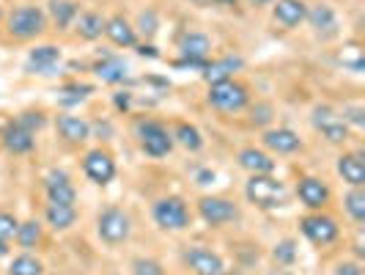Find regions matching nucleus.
I'll use <instances>...</instances> for the list:
<instances>
[{
    "instance_id": "obj_1",
    "label": "nucleus",
    "mask_w": 365,
    "mask_h": 275,
    "mask_svg": "<svg viewBox=\"0 0 365 275\" xmlns=\"http://www.w3.org/2000/svg\"><path fill=\"white\" fill-rule=\"evenodd\" d=\"M6 34L17 41H34L47 34V14L38 6H17L6 14Z\"/></svg>"
},
{
    "instance_id": "obj_2",
    "label": "nucleus",
    "mask_w": 365,
    "mask_h": 275,
    "mask_svg": "<svg viewBox=\"0 0 365 275\" xmlns=\"http://www.w3.org/2000/svg\"><path fill=\"white\" fill-rule=\"evenodd\" d=\"M245 196L253 206L264 209V212H272V209H280L286 204V184L274 174H256L245 184Z\"/></svg>"
},
{
    "instance_id": "obj_3",
    "label": "nucleus",
    "mask_w": 365,
    "mask_h": 275,
    "mask_svg": "<svg viewBox=\"0 0 365 275\" xmlns=\"http://www.w3.org/2000/svg\"><path fill=\"white\" fill-rule=\"evenodd\" d=\"M206 102L220 113H239L250 105V89L239 80H222V83H212Z\"/></svg>"
},
{
    "instance_id": "obj_4",
    "label": "nucleus",
    "mask_w": 365,
    "mask_h": 275,
    "mask_svg": "<svg viewBox=\"0 0 365 275\" xmlns=\"http://www.w3.org/2000/svg\"><path fill=\"white\" fill-rule=\"evenodd\" d=\"M135 132H138V144L146 151L148 157L160 160V157H168L173 151V135L168 132L163 121H154V119H140L135 124Z\"/></svg>"
},
{
    "instance_id": "obj_5",
    "label": "nucleus",
    "mask_w": 365,
    "mask_h": 275,
    "mask_svg": "<svg viewBox=\"0 0 365 275\" xmlns=\"http://www.w3.org/2000/svg\"><path fill=\"white\" fill-rule=\"evenodd\" d=\"M96 234L105 245H121L132 234V218L121 206H105L96 215Z\"/></svg>"
},
{
    "instance_id": "obj_6",
    "label": "nucleus",
    "mask_w": 365,
    "mask_h": 275,
    "mask_svg": "<svg viewBox=\"0 0 365 275\" xmlns=\"http://www.w3.org/2000/svg\"><path fill=\"white\" fill-rule=\"evenodd\" d=\"M151 218L163 231H184L190 226V209H187V201L179 196H165L154 201Z\"/></svg>"
},
{
    "instance_id": "obj_7",
    "label": "nucleus",
    "mask_w": 365,
    "mask_h": 275,
    "mask_svg": "<svg viewBox=\"0 0 365 275\" xmlns=\"http://www.w3.org/2000/svg\"><path fill=\"white\" fill-rule=\"evenodd\" d=\"M299 231L316 248H327V245H332L335 239L341 237L338 220L332 218V215H327V212H311V215L299 218Z\"/></svg>"
},
{
    "instance_id": "obj_8",
    "label": "nucleus",
    "mask_w": 365,
    "mask_h": 275,
    "mask_svg": "<svg viewBox=\"0 0 365 275\" xmlns=\"http://www.w3.org/2000/svg\"><path fill=\"white\" fill-rule=\"evenodd\" d=\"M311 124L316 132H322V138H324L327 144H332V146H344L349 141V135H351V127H349L346 121L329 108V105L313 108Z\"/></svg>"
},
{
    "instance_id": "obj_9",
    "label": "nucleus",
    "mask_w": 365,
    "mask_h": 275,
    "mask_svg": "<svg viewBox=\"0 0 365 275\" xmlns=\"http://www.w3.org/2000/svg\"><path fill=\"white\" fill-rule=\"evenodd\" d=\"M198 215L206 226L212 229H220L225 223H234L239 218V206L222 196H201L198 199Z\"/></svg>"
},
{
    "instance_id": "obj_10",
    "label": "nucleus",
    "mask_w": 365,
    "mask_h": 275,
    "mask_svg": "<svg viewBox=\"0 0 365 275\" xmlns=\"http://www.w3.org/2000/svg\"><path fill=\"white\" fill-rule=\"evenodd\" d=\"M297 199L305 204L311 212H324L332 201V190L319 176H299L297 182Z\"/></svg>"
},
{
    "instance_id": "obj_11",
    "label": "nucleus",
    "mask_w": 365,
    "mask_h": 275,
    "mask_svg": "<svg viewBox=\"0 0 365 275\" xmlns=\"http://www.w3.org/2000/svg\"><path fill=\"white\" fill-rule=\"evenodd\" d=\"M83 171H86V176L91 179L93 184H99V187H105L115 179V160H113V154L105 151V149H91V151H86V157H83Z\"/></svg>"
},
{
    "instance_id": "obj_12",
    "label": "nucleus",
    "mask_w": 365,
    "mask_h": 275,
    "mask_svg": "<svg viewBox=\"0 0 365 275\" xmlns=\"http://www.w3.org/2000/svg\"><path fill=\"white\" fill-rule=\"evenodd\" d=\"M182 259L192 275H225V264H222L220 254H215L212 248L190 245Z\"/></svg>"
},
{
    "instance_id": "obj_13",
    "label": "nucleus",
    "mask_w": 365,
    "mask_h": 275,
    "mask_svg": "<svg viewBox=\"0 0 365 275\" xmlns=\"http://www.w3.org/2000/svg\"><path fill=\"white\" fill-rule=\"evenodd\" d=\"M44 193H47L50 204H66V206L77 204V190H74L72 176L66 171H50L44 176Z\"/></svg>"
},
{
    "instance_id": "obj_14",
    "label": "nucleus",
    "mask_w": 365,
    "mask_h": 275,
    "mask_svg": "<svg viewBox=\"0 0 365 275\" xmlns=\"http://www.w3.org/2000/svg\"><path fill=\"white\" fill-rule=\"evenodd\" d=\"M308 3L305 0H274L272 3V22L283 31H294L305 22Z\"/></svg>"
},
{
    "instance_id": "obj_15",
    "label": "nucleus",
    "mask_w": 365,
    "mask_h": 275,
    "mask_svg": "<svg viewBox=\"0 0 365 275\" xmlns=\"http://www.w3.org/2000/svg\"><path fill=\"white\" fill-rule=\"evenodd\" d=\"M261 144H264V149H269L272 154H297V151H302V138L289 127L264 129Z\"/></svg>"
},
{
    "instance_id": "obj_16",
    "label": "nucleus",
    "mask_w": 365,
    "mask_h": 275,
    "mask_svg": "<svg viewBox=\"0 0 365 275\" xmlns=\"http://www.w3.org/2000/svg\"><path fill=\"white\" fill-rule=\"evenodd\" d=\"M305 22L313 28V34L322 39H332L338 36V14L329 3H316V6H308V14H305Z\"/></svg>"
},
{
    "instance_id": "obj_17",
    "label": "nucleus",
    "mask_w": 365,
    "mask_h": 275,
    "mask_svg": "<svg viewBox=\"0 0 365 275\" xmlns=\"http://www.w3.org/2000/svg\"><path fill=\"white\" fill-rule=\"evenodd\" d=\"M61 64V47L58 44H38L28 53L25 72L31 74H53V69Z\"/></svg>"
},
{
    "instance_id": "obj_18",
    "label": "nucleus",
    "mask_w": 365,
    "mask_h": 275,
    "mask_svg": "<svg viewBox=\"0 0 365 275\" xmlns=\"http://www.w3.org/2000/svg\"><path fill=\"white\" fill-rule=\"evenodd\" d=\"M338 176L349 184V187H363L365 184V163H363V151H344L335 163Z\"/></svg>"
},
{
    "instance_id": "obj_19",
    "label": "nucleus",
    "mask_w": 365,
    "mask_h": 275,
    "mask_svg": "<svg viewBox=\"0 0 365 275\" xmlns=\"http://www.w3.org/2000/svg\"><path fill=\"white\" fill-rule=\"evenodd\" d=\"M237 163H239V168H242V171H247L250 176H256V174H274L272 154H269V151H264V149H256V146L239 149Z\"/></svg>"
},
{
    "instance_id": "obj_20",
    "label": "nucleus",
    "mask_w": 365,
    "mask_h": 275,
    "mask_svg": "<svg viewBox=\"0 0 365 275\" xmlns=\"http://www.w3.org/2000/svg\"><path fill=\"white\" fill-rule=\"evenodd\" d=\"M55 129L66 144H86L91 138V124L80 116H69V113H61L55 119Z\"/></svg>"
},
{
    "instance_id": "obj_21",
    "label": "nucleus",
    "mask_w": 365,
    "mask_h": 275,
    "mask_svg": "<svg viewBox=\"0 0 365 275\" xmlns=\"http://www.w3.org/2000/svg\"><path fill=\"white\" fill-rule=\"evenodd\" d=\"M105 36H108L115 47H124V50L138 44V31H135V25H132L124 14H115V17H110L108 22H105Z\"/></svg>"
},
{
    "instance_id": "obj_22",
    "label": "nucleus",
    "mask_w": 365,
    "mask_h": 275,
    "mask_svg": "<svg viewBox=\"0 0 365 275\" xmlns=\"http://www.w3.org/2000/svg\"><path fill=\"white\" fill-rule=\"evenodd\" d=\"M93 74L102 80V83H110V86H118L129 77V66L124 58L118 55H105L102 61L93 64Z\"/></svg>"
},
{
    "instance_id": "obj_23",
    "label": "nucleus",
    "mask_w": 365,
    "mask_h": 275,
    "mask_svg": "<svg viewBox=\"0 0 365 275\" xmlns=\"http://www.w3.org/2000/svg\"><path fill=\"white\" fill-rule=\"evenodd\" d=\"M3 146L11 154H31L36 149V135L22 129L17 121H11L9 127L3 129Z\"/></svg>"
},
{
    "instance_id": "obj_24",
    "label": "nucleus",
    "mask_w": 365,
    "mask_h": 275,
    "mask_svg": "<svg viewBox=\"0 0 365 275\" xmlns=\"http://www.w3.org/2000/svg\"><path fill=\"white\" fill-rule=\"evenodd\" d=\"M245 66V58L242 55H225L220 61H209L206 72H203V80L212 86V83H222V80H234V74Z\"/></svg>"
},
{
    "instance_id": "obj_25",
    "label": "nucleus",
    "mask_w": 365,
    "mask_h": 275,
    "mask_svg": "<svg viewBox=\"0 0 365 275\" xmlns=\"http://www.w3.org/2000/svg\"><path fill=\"white\" fill-rule=\"evenodd\" d=\"M179 50H182L184 58H209L212 53V39L206 36L203 31H184L182 36H179Z\"/></svg>"
},
{
    "instance_id": "obj_26",
    "label": "nucleus",
    "mask_w": 365,
    "mask_h": 275,
    "mask_svg": "<svg viewBox=\"0 0 365 275\" xmlns=\"http://www.w3.org/2000/svg\"><path fill=\"white\" fill-rule=\"evenodd\" d=\"M105 22L108 19L102 17L99 11H80L77 19H74V34L83 39V41H96L105 34Z\"/></svg>"
},
{
    "instance_id": "obj_27",
    "label": "nucleus",
    "mask_w": 365,
    "mask_h": 275,
    "mask_svg": "<svg viewBox=\"0 0 365 275\" xmlns=\"http://www.w3.org/2000/svg\"><path fill=\"white\" fill-rule=\"evenodd\" d=\"M44 220L47 226L55 231H69L74 223H77V209L66 206V204H47L44 206Z\"/></svg>"
},
{
    "instance_id": "obj_28",
    "label": "nucleus",
    "mask_w": 365,
    "mask_h": 275,
    "mask_svg": "<svg viewBox=\"0 0 365 275\" xmlns=\"http://www.w3.org/2000/svg\"><path fill=\"white\" fill-rule=\"evenodd\" d=\"M173 144H179L184 146L187 151H201L203 149V135L201 129L195 127V124H190V121H179L176 127H173Z\"/></svg>"
},
{
    "instance_id": "obj_29",
    "label": "nucleus",
    "mask_w": 365,
    "mask_h": 275,
    "mask_svg": "<svg viewBox=\"0 0 365 275\" xmlns=\"http://www.w3.org/2000/svg\"><path fill=\"white\" fill-rule=\"evenodd\" d=\"M80 14L74 0H50V17L58 25V31H66L69 25H74V19Z\"/></svg>"
},
{
    "instance_id": "obj_30",
    "label": "nucleus",
    "mask_w": 365,
    "mask_h": 275,
    "mask_svg": "<svg viewBox=\"0 0 365 275\" xmlns=\"http://www.w3.org/2000/svg\"><path fill=\"white\" fill-rule=\"evenodd\" d=\"M344 209H346V215L357 226L365 223V190L363 187H351L346 196H344Z\"/></svg>"
},
{
    "instance_id": "obj_31",
    "label": "nucleus",
    "mask_w": 365,
    "mask_h": 275,
    "mask_svg": "<svg viewBox=\"0 0 365 275\" xmlns=\"http://www.w3.org/2000/svg\"><path fill=\"white\" fill-rule=\"evenodd\" d=\"M9 275H44V261L31 254H19L9 264Z\"/></svg>"
},
{
    "instance_id": "obj_32",
    "label": "nucleus",
    "mask_w": 365,
    "mask_h": 275,
    "mask_svg": "<svg viewBox=\"0 0 365 275\" xmlns=\"http://www.w3.org/2000/svg\"><path fill=\"white\" fill-rule=\"evenodd\" d=\"M14 239H17L19 248H25V251L36 248L38 242H41V223H38V220H25V223H19Z\"/></svg>"
},
{
    "instance_id": "obj_33",
    "label": "nucleus",
    "mask_w": 365,
    "mask_h": 275,
    "mask_svg": "<svg viewBox=\"0 0 365 275\" xmlns=\"http://www.w3.org/2000/svg\"><path fill=\"white\" fill-rule=\"evenodd\" d=\"M338 64H344L346 69L351 72H363L365 69V58H363V50H360V44L357 41H349L341 47V53H338Z\"/></svg>"
},
{
    "instance_id": "obj_34",
    "label": "nucleus",
    "mask_w": 365,
    "mask_h": 275,
    "mask_svg": "<svg viewBox=\"0 0 365 275\" xmlns=\"http://www.w3.org/2000/svg\"><path fill=\"white\" fill-rule=\"evenodd\" d=\"M297 256H299V251H297V242H294L292 237L274 242L272 259L277 261V267H292L294 261H297Z\"/></svg>"
},
{
    "instance_id": "obj_35",
    "label": "nucleus",
    "mask_w": 365,
    "mask_h": 275,
    "mask_svg": "<svg viewBox=\"0 0 365 275\" xmlns=\"http://www.w3.org/2000/svg\"><path fill=\"white\" fill-rule=\"evenodd\" d=\"M61 105H80L88 94H93V86L88 83H66L63 89H61Z\"/></svg>"
},
{
    "instance_id": "obj_36",
    "label": "nucleus",
    "mask_w": 365,
    "mask_h": 275,
    "mask_svg": "<svg viewBox=\"0 0 365 275\" xmlns=\"http://www.w3.org/2000/svg\"><path fill=\"white\" fill-rule=\"evenodd\" d=\"M14 121H17V124H19L22 129L34 132V135H36L38 129L47 127V116H44L41 110H22V113H19V116L14 119Z\"/></svg>"
},
{
    "instance_id": "obj_37",
    "label": "nucleus",
    "mask_w": 365,
    "mask_h": 275,
    "mask_svg": "<svg viewBox=\"0 0 365 275\" xmlns=\"http://www.w3.org/2000/svg\"><path fill=\"white\" fill-rule=\"evenodd\" d=\"M157 28H160V17H157V11L154 9H146V11H140V17H138V25H135V31L138 34H143L146 39H151L157 34Z\"/></svg>"
},
{
    "instance_id": "obj_38",
    "label": "nucleus",
    "mask_w": 365,
    "mask_h": 275,
    "mask_svg": "<svg viewBox=\"0 0 365 275\" xmlns=\"http://www.w3.org/2000/svg\"><path fill=\"white\" fill-rule=\"evenodd\" d=\"M132 275H165V270L157 259L138 256L132 259Z\"/></svg>"
},
{
    "instance_id": "obj_39",
    "label": "nucleus",
    "mask_w": 365,
    "mask_h": 275,
    "mask_svg": "<svg viewBox=\"0 0 365 275\" xmlns=\"http://www.w3.org/2000/svg\"><path fill=\"white\" fill-rule=\"evenodd\" d=\"M17 226H19V220L14 218L11 212L0 209V242H9V239H14V234H17Z\"/></svg>"
},
{
    "instance_id": "obj_40",
    "label": "nucleus",
    "mask_w": 365,
    "mask_h": 275,
    "mask_svg": "<svg viewBox=\"0 0 365 275\" xmlns=\"http://www.w3.org/2000/svg\"><path fill=\"white\" fill-rule=\"evenodd\" d=\"M250 113H253V124H258V127H264V124H269L272 121V105L269 102H258V105H253L250 108Z\"/></svg>"
},
{
    "instance_id": "obj_41",
    "label": "nucleus",
    "mask_w": 365,
    "mask_h": 275,
    "mask_svg": "<svg viewBox=\"0 0 365 275\" xmlns=\"http://www.w3.org/2000/svg\"><path fill=\"white\" fill-rule=\"evenodd\" d=\"M365 110L360 108V105H346V108H344V116H341V119H344V121H346V124H354V127L357 129H363L365 127Z\"/></svg>"
},
{
    "instance_id": "obj_42",
    "label": "nucleus",
    "mask_w": 365,
    "mask_h": 275,
    "mask_svg": "<svg viewBox=\"0 0 365 275\" xmlns=\"http://www.w3.org/2000/svg\"><path fill=\"white\" fill-rule=\"evenodd\" d=\"M332 275H363V267H360L357 261H341Z\"/></svg>"
},
{
    "instance_id": "obj_43",
    "label": "nucleus",
    "mask_w": 365,
    "mask_h": 275,
    "mask_svg": "<svg viewBox=\"0 0 365 275\" xmlns=\"http://www.w3.org/2000/svg\"><path fill=\"white\" fill-rule=\"evenodd\" d=\"M113 105L121 110V113H127V110L132 108V94H129V91H118L115 96H113Z\"/></svg>"
},
{
    "instance_id": "obj_44",
    "label": "nucleus",
    "mask_w": 365,
    "mask_h": 275,
    "mask_svg": "<svg viewBox=\"0 0 365 275\" xmlns=\"http://www.w3.org/2000/svg\"><path fill=\"white\" fill-rule=\"evenodd\" d=\"M138 55H143V58H160V53H157V47L154 44H138Z\"/></svg>"
},
{
    "instance_id": "obj_45",
    "label": "nucleus",
    "mask_w": 365,
    "mask_h": 275,
    "mask_svg": "<svg viewBox=\"0 0 365 275\" xmlns=\"http://www.w3.org/2000/svg\"><path fill=\"white\" fill-rule=\"evenodd\" d=\"M195 179H198V184H212L215 182V171H212V168H203V171H198Z\"/></svg>"
},
{
    "instance_id": "obj_46",
    "label": "nucleus",
    "mask_w": 365,
    "mask_h": 275,
    "mask_svg": "<svg viewBox=\"0 0 365 275\" xmlns=\"http://www.w3.org/2000/svg\"><path fill=\"white\" fill-rule=\"evenodd\" d=\"M274 0H250V6H256V9H264V6H272Z\"/></svg>"
},
{
    "instance_id": "obj_47",
    "label": "nucleus",
    "mask_w": 365,
    "mask_h": 275,
    "mask_svg": "<svg viewBox=\"0 0 365 275\" xmlns=\"http://www.w3.org/2000/svg\"><path fill=\"white\" fill-rule=\"evenodd\" d=\"M217 3V6H237V0H209V6Z\"/></svg>"
},
{
    "instance_id": "obj_48",
    "label": "nucleus",
    "mask_w": 365,
    "mask_h": 275,
    "mask_svg": "<svg viewBox=\"0 0 365 275\" xmlns=\"http://www.w3.org/2000/svg\"><path fill=\"white\" fill-rule=\"evenodd\" d=\"M267 275H294L292 270H286V267H283V270H272V273H267Z\"/></svg>"
},
{
    "instance_id": "obj_49",
    "label": "nucleus",
    "mask_w": 365,
    "mask_h": 275,
    "mask_svg": "<svg viewBox=\"0 0 365 275\" xmlns=\"http://www.w3.org/2000/svg\"><path fill=\"white\" fill-rule=\"evenodd\" d=\"M3 19H6V14H3V6H0V25H3Z\"/></svg>"
}]
</instances>
